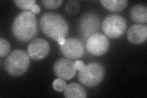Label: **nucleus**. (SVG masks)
Wrapping results in <instances>:
<instances>
[{"label": "nucleus", "mask_w": 147, "mask_h": 98, "mask_svg": "<svg viewBox=\"0 0 147 98\" xmlns=\"http://www.w3.org/2000/svg\"><path fill=\"white\" fill-rule=\"evenodd\" d=\"M38 22L35 15L30 11L20 12L12 25V32L14 38L21 42H28L38 34Z\"/></svg>", "instance_id": "nucleus-1"}, {"label": "nucleus", "mask_w": 147, "mask_h": 98, "mask_svg": "<svg viewBox=\"0 0 147 98\" xmlns=\"http://www.w3.org/2000/svg\"><path fill=\"white\" fill-rule=\"evenodd\" d=\"M40 26L44 33L48 38L54 41L60 37L67 36L69 26L63 16L55 12H47L41 17Z\"/></svg>", "instance_id": "nucleus-2"}, {"label": "nucleus", "mask_w": 147, "mask_h": 98, "mask_svg": "<svg viewBox=\"0 0 147 98\" xmlns=\"http://www.w3.org/2000/svg\"><path fill=\"white\" fill-rule=\"evenodd\" d=\"M30 63L29 56L24 50H15L7 56L4 66L10 76L20 77L26 72Z\"/></svg>", "instance_id": "nucleus-3"}, {"label": "nucleus", "mask_w": 147, "mask_h": 98, "mask_svg": "<svg viewBox=\"0 0 147 98\" xmlns=\"http://www.w3.org/2000/svg\"><path fill=\"white\" fill-rule=\"evenodd\" d=\"M105 68L97 62H91L79 71L78 78L80 83L86 87H93L98 85L105 76Z\"/></svg>", "instance_id": "nucleus-4"}, {"label": "nucleus", "mask_w": 147, "mask_h": 98, "mask_svg": "<svg viewBox=\"0 0 147 98\" xmlns=\"http://www.w3.org/2000/svg\"><path fill=\"white\" fill-rule=\"evenodd\" d=\"M127 23L125 18L117 14H110L104 18L102 30L105 36L112 39L120 38L126 31Z\"/></svg>", "instance_id": "nucleus-5"}, {"label": "nucleus", "mask_w": 147, "mask_h": 98, "mask_svg": "<svg viewBox=\"0 0 147 98\" xmlns=\"http://www.w3.org/2000/svg\"><path fill=\"white\" fill-rule=\"evenodd\" d=\"M100 19L97 14L94 12H86L83 15L79 21V30L82 36L85 39L96 33L99 30Z\"/></svg>", "instance_id": "nucleus-6"}, {"label": "nucleus", "mask_w": 147, "mask_h": 98, "mask_svg": "<svg viewBox=\"0 0 147 98\" xmlns=\"http://www.w3.org/2000/svg\"><path fill=\"white\" fill-rule=\"evenodd\" d=\"M109 41L105 35L94 33L86 39V47L88 52L94 56H102L109 49Z\"/></svg>", "instance_id": "nucleus-7"}, {"label": "nucleus", "mask_w": 147, "mask_h": 98, "mask_svg": "<svg viewBox=\"0 0 147 98\" xmlns=\"http://www.w3.org/2000/svg\"><path fill=\"white\" fill-rule=\"evenodd\" d=\"M62 54L68 59L80 58L84 53V47L82 42L77 38L66 39L64 44L59 47Z\"/></svg>", "instance_id": "nucleus-8"}, {"label": "nucleus", "mask_w": 147, "mask_h": 98, "mask_svg": "<svg viewBox=\"0 0 147 98\" xmlns=\"http://www.w3.org/2000/svg\"><path fill=\"white\" fill-rule=\"evenodd\" d=\"M53 72L57 77L64 80H69L76 76L77 69L71 60L68 58H61L55 62Z\"/></svg>", "instance_id": "nucleus-9"}, {"label": "nucleus", "mask_w": 147, "mask_h": 98, "mask_svg": "<svg viewBox=\"0 0 147 98\" xmlns=\"http://www.w3.org/2000/svg\"><path fill=\"white\" fill-rule=\"evenodd\" d=\"M49 52L50 45L47 41L42 38L32 41L27 49L28 55L34 60L43 59L49 55Z\"/></svg>", "instance_id": "nucleus-10"}, {"label": "nucleus", "mask_w": 147, "mask_h": 98, "mask_svg": "<svg viewBox=\"0 0 147 98\" xmlns=\"http://www.w3.org/2000/svg\"><path fill=\"white\" fill-rule=\"evenodd\" d=\"M127 38L134 44L144 43L147 39V27L140 24L132 25L127 31Z\"/></svg>", "instance_id": "nucleus-11"}, {"label": "nucleus", "mask_w": 147, "mask_h": 98, "mask_svg": "<svg viewBox=\"0 0 147 98\" xmlns=\"http://www.w3.org/2000/svg\"><path fill=\"white\" fill-rule=\"evenodd\" d=\"M131 20L139 24H146L147 22V7L144 4H138L133 6L130 12Z\"/></svg>", "instance_id": "nucleus-12"}, {"label": "nucleus", "mask_w": 147, "mask_h": 98, "mask_svg": "<svg viewBox=\"0 0 147 98\" xmlns=\"http://www.w3.org/2000/svg\"><path fill=\"white\" fill-rule=\"evenodd\" d=\"M66 98H86L87 95L82 86L77 83H71L67 85L64 92Z\"/></svg>", "instance_id": "nucleus-13"}, {"label": "nucleus", "mask_w": 147, "mask_h": 98, "mask_svg": "<svg viewBox=\"0 0 147 98\" xmlns=\"http://www.w3.org/2000/svg\"><path fill=\"white\" fill-rule=\"evenodd\" d=\"M100 2L104 8L111 12H119L124 10L128 3L126 0H101Z\"/></svg>", "instance_id": "nucleus-14"}, {"label": "nucleus", "mask_w": 147, "mask_h": 98, "mask_svg": "<svg viewBox=\"0 0 147 98\" xmlns=\"http://www.w3.org/2000/svg\"><path fill=\"white\" fill-rule=\"evenodd\" d=\"M66 12L70 16H76L80 10V4L78 1H69L65 6Z\"/></svg>", "instance_id": "nucleus-15"}, {"label": "nucleus", "mask_w": 147, "mask_h": 98, "mask_svg": "<svg viewBox=\"0 0 147 98\" xmlns=\"http://www.w3.org/2000/svg\"><path fill=\"white\" fill-rule=\"evenodd\" d=\"M16 5L21 9L25 11L31 10L35 5H36V1L35 0H18V1H13Z\"/></svg>", "instance_id": "nucleus-16"}, {"label": "nucleus", "mask_w": 147, "mask_h": 98, "mask_svg": "<svg viewBox=\"0 0 147 98\" xmlns=\"http://www.w3.org/2000/svg\"><path fill=\"white\" fill-rule=\"evenodd\" d=\"M11 50V44L4 38L0 39V57L3 58L7 56Z\"/></svg>", "instance_id": "nucleus-17"}, {"label": "nucleus", "mask_w": 147, "mask_h": 98, "mask_svg": "<svg viewBox=\"0 0 147 98\" xmlns=\"http://www.w3.org/2000/svg\"><path fill=\"white\" fill-rule=\"evenodd\" d=\"M41 3L43 6L49 9H56L60 6L62 3V0H42Z\"/></svg>", "instance_id": "nucleus-18"}, {"label": "nucleus", "mask_w": 147, "mask_h": 98, "mask_svg": "<svg viewBox=\"0 0 147 98\" xmlns=\"http://www.w3.org/2000/svg\"><path fill=\"white\" fill-rule=\"evenodd\" d=\"M52 87L53 90L57 92H62L65 90L67 87L66 83L64 80L61 78H57L53 82Z\"/></svg>", "instance_id": "nucleus-19"}, {"label": "nucleus", "mask_w": 147, "mask_h": 98, "mask_svg": "<svg viewBox=\"0 0 147 98\" xmlns=\"http://www.w3.org/2000/svg\"><path fill=\"white\" fill-rule=\"evenodd\" d=\"M74 66L76 69H77V71H81V70L84 68L85 66V64L84 62H82L81 60H77L76 61V62L74 63Z\"/></svg>", "instance_id": "nucleus-20"}, {"label": "nucleus", "mask_w": 147, "mask_h": 98, "mask_svg": "<svg viewBox=\"0 0 147 98\" xmlns=\"http://www.w3.org/2000/svg\"><path fill=\"white\" fill-rule=\"evenodd\" d=\"M40 11V8L38 5H35L31 9V12H33L34 14H39Z\"/></svg>", "instance_id": "nucleus-21"}, {"label": "nucleus", "mask_w": 147, "mask_h": 98, "mask_svg": "<svg viewBox=\"0 0 147 98\" xmlns=\"http://www.w3.org/2000/svg\"><path fill=\"white\" fill-rule=\"evenodd\" d=\"M65 41H66V39L64 37H60V38H59L57 41L58 44H59V45H63L64 43H65Z\"/></svg>", "instance_id": "nucleus-22"}]
</instances>
